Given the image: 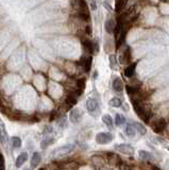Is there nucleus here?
<instances>
[{"instance_id": "39448f33", "label": "nucleus", "mask_w": 169, "mask_h": 170, "mask_svg": "<svg viewBox=\"0 0 169 170\" xmlns=\"http://www.w3.org/2000/svg\"><path fill=\"white\" fill-rule=\"evenodd\" d=\"M18 45H19V40H18V39H13L12 40H10L9 44L5 46V49L3 50V52H2L1 59L8 58V56H9L11 53L14 52L16 48L18 47Z\"/></svg>"}, {"instance_id": "4468645a", "label": "nucleus", "mask_w": 169, "mask_h": 170, "mask_svg": "<svg viewBox=\"0 0 169 170\" xmlns=\"http://www.w3.org/2000/svg\"><path fill=\"white\" fill-rule=\"evenodd\" d=\"M113 88H114L115 91H122L123 82L120 78H115V80L113 81Z\"/></svg>"}, {"instance_id": "cd10ccee", "label": "nucleus", "mask_w": 169, "mask_h": 170, "mask_svg": "<svg viewBox=\"0 0 169 170\" xmlns=\"http://www.w3.org/2000/svg\"><path fill=\"white\" fill-rule=\"evenodd\" d=\"M90 66H92V58H88V59H87V61L85 62V64H84L85 71H90Z\"/></svg>"}, {"instance_id": "a878e982", "label": "nucleus", "mask_w": 169, "mask_h": 170, "mask_svg": "<svg viewBox=\"0 0 169 170\" xmlns=\"http://www.w3.org/2000/svg\"><path fill=\"white\" fill-rule=\"evenodd\" d=\"M117 62H116V58L115 55H110V66H111L112 69H116L117 68Z\"/></svg>"}, {"instance_id": "f03ea898", "label": "nucleus", "mask_w": 169, "mask_h": 170, "mask_svg": "<svg viewBox=\"0 0 169 170\" xmlns=\"http://www.w3.org/2000/svg\"><path fill=\"white\" fill-rule=\"evenodd\" d=\"M132 103H133L134 111H135L136 114L139 116V118H141V120H144V121H148L149 113L147 112L146 109H145V105L141 103V99H133Z\"/></svg>"}, {"instance_id": "f3484780", "label": "nucleus", "mask_w": 169, "mask_h": 170, "mask_svg": "<svg viewBox=\"0 0 169 170\" xmlns=\"http://www.w3.org/2000/svg\"><path fill=\"white\" fill-rule=\"evenodd\" d=\"M138 155H139V158L143 161H149V160H152V158H153V155L146 150H141L138 152Z\"/></svg>"}, {"instance_id": "412c9836", "label": "nucleus", "mask_w": 169, "mask_h": 170, "mask_svg": "<svg viewBox=\"0 0 169 170\" xmlns=\"http://www.w3.org/2000/svg\"><path fill=\"white\" fill-rule=\"evenodd\" d=\"M11 142H12V146L14 149H19L21 147V139L18 136H13L11 138Z\"/></svg>"}, {"instance_id": "bb28decb", "label": "nucleus", "mask_w": 169, "mask_h": 170, "mask_svg": "<svg viewBox=\"0 0 169 170\" xmlns=\"http://www.w3.org/2000/svg\"><path fill=\"white\" fill-rule=\"evenodd\" d=\"M51 133H53V128L51 126H48L46 128L44 129V132H43V134H44L45 137H47L48 135H50Z\"/></svg>"}, {"instance_id": "7ed1b4c3", "label": "nucleus", "mask_w": 169, "mask_h": 170, "mask_svg": "<svg viewBox=\"0 0 169 170\" xmlns=\"http://www.w3.org/2000/svg\"><path fill=\"white\" fill-rule=\"evenodd\" d=\"M74 149V146L72 144H68V145H64L62 147L58 148V149L53 150L51 153V156L54 158H60V157H64V156L68 155L69 153H71Z\"/></svg>"}, {"instance_id": "4be33fe9", "label": "nucleus", "mask_w": 169, "mask_h": 170, "mask_svg": "<svg viewBox=\"0 0 169 170\" xmlns=\"http://www.w3.org/2000/svg\"><path fill=\"white\" fill-rule=\"evenodd\" d=\"M109 104L113 107H120L122 105V100L120 98H116V97H115V98H112L111 100H110Z\"/></svg>"}, {"instance_id": "b1692460", "label": "nucleus", "mask_w": 169, "mask_h": 170, "mask_svg": "<svg viewBox=\"0 0 169 170\" xmlns=\"http://www.w3.org/2000/svg\"><path fill=\"white\" fill-rule=\"evenodd\" d=\"M115 123H116L117 126H121L125 123V116L121 114H117L116 117H115Z\"/></svg>"}, {"instance_id": "5701e85b", "label": "nucleus", "mask_w": 169, "mask_h": 170, "mask_svg": "<svg viewBox=\"0 0 169 170\" xmlns=\"http://www.w3.org/2000/svg\"><path fill=\"white\" fill-rule=\"evenodd\" d=\"M7 137H8V133L5 131V128L3 125H0V142L4 144L5 140H7Z\"/></svg>"}, {"instance_id": "423d86ee", "label": "nucleus", "mask_w": 169, "mask_h": 170, "mask_svg": "<svg viewBox=\"0 0 169 170\" xmlns=\"http://www.w3.org/2000/svg\"><path fill=\"white\" fill-rule=\"evenodd\" d=\"M114 136L109 132H100L96 135V142L99 145H108L112 142Z\"/></svg>"}, {"instance_id": "473e14b6", "label": "nucleus", "mask_w": 169, "mask_h": 170, "mask_svg": "<svg viewBox=\"0 0 169 170\" xmlns=\"http://www.w3.org/2000/svg\"><path fill=\"white\" fill-rule=\"evenodd\" d=\"M3 1L5 2V3H8V2H11V1H13V0H3Z\"/></svg>"}, {"instance_id": "2eb2a0df", "label": "nucleus", "mask_w": 169, "mask_h": 170, "mask_svg": "<svg viewBox=\"0 0 169 170\" xmlns=\"http://www.w3.org/2000/svg\"><path fill=\"white\" fill-rule=\"evenodd\" d=\"M105 30L108 33H112V32L115 31V28H116V23H115L114 19H112V18H110L105 21Z\"/></svg>"}, {"instance_id": "dca6fc26", "label": "nucleus", "mask_w": 169, "mask_h": 170, "mask_svg": "<svg viewBox=\"0 0 169 170\" xmlns=\"http://www.w3.org/2000/svg\"><path fill=\"white\" fill-rule=\"evenodd\" d=\"M136 133H137V131H136V128L135 126H134V123H129V125L125 126V134H127V136L133 137L135 136Z\"/></svg>"}, {"instance_id": "0eeeda50", "label": "nucleus", "mask_w": 169, "mask_h": 170, "mask_svg": "<svg viewBox=\"0 0 169 170\" xmlns=\"http://www.w3.org/2000/svg\"><path fill=\"white\" fill-rule=\"evenodd\" d=\"M125 25H123V23L121 21V23L116 25V28H115V39H116L117 45H119L122 42V39H125Z\"/></svg>"}, {"instance_id": "393cba45", "label": "nucleus", "mask_w": 169, "mask_h": 170, "mask_svg": "<svg viewBox=\"0 0 169 170\" xmlns=\"http://www.w3.org/2000/svg\"><path fill=\"white\" fill-rule=\"evenodd\" d=\"M134 126H135L136 128V131H137V133H141V135H144V134H146V128L141 125V123H137V122H133Z\"/></svg>"}, {"instance_id": "2f4dec72", "label": "nucleus", "mask_w": 169, "mask_h": 170, "mask_svg": "<svg viewBox=\"0 0 169 170\" xmlns=\"http://www.w3.org/2000/svg\"><path fill=\"white\" fill-rule=\"evenodd\" d=\"M100 170H112L111 168H105V167H103V168H101Z\"/></svg>"}, {"instance_id": "72a5a7b5", "label": "nucleus", "mask_w": 169, "mask_h": 170, "mask_svg": "<svg viewBox=\"0 0 169 170\" xmlns=\"http://www.w3.org/2000/svg\"><path fill=\"white\" fill-rule=\"evenodd\" d=\"M25 170H29V169H25Z\"/></svg>"}, {"instance_id": "a211bd4d", "label": "nucleus", "mask_w": 169, "mask_h": 170, "mask_svg": "<svg viewBox=\"0 0 169 170\" xmlns=\"http://www.w3.org/2000/svg\"><path fill=\"white\" fill-rule=\"evenodd\" d=\"M135 67H136V64H135V63H133V64H131V65H129L127 68H125V77H128V78L132 77V75L135 74Z\"/></svg>"}, {"instance_id": "aec40b11", "label": "nucleus", "mask_w": 169, "mask_h": 170, "mask_svg": "<svg viewBox=\"0 0 169 170\" xmlns=\"http://www.w3.org/2000/svg\"><path fill=\"white\" fill-rule=\"evenodd\" d=\"M102 121L104 122V125L108 126V128L113 129V126H113V119L109 114H105V115L102 116Z\"/></svg>"}, {"instance_id": "9b49d317", "label": "nucleus", "mask_w": 169, "mask_h": 170, "mask_svg": "<svg viewBox=\"0 0 169 170\" xmlns=\"http://www.w3.org/2000/svg\"><path fill=\"white\" fill-rule=\"evenodd\" d=\"M166 126H167V123H166L165 119H157L156 121H154L153 126H152V130H153L155 133H162V132L165 131L166 129Z\"/></svg>"}, {"instance_id": "6e6552de", "label": "nucleus", "mask_w": 169, "mask_h": 170, "mask_svg": "<svg viewBox=\"0 0 169 170\" xmlns=\"http://www.w3.org/2000/svg\"><path fill=\"white\" fill-rule=\"evenodd\" d=\"M114 149L120 152L121 154H125V155H133L134 154V148L132 147L131 145H128V144H119V145H116L114 147Z\"/></svg>"}, {"instance_id": "1a4fd4ad", "label": "nucleus", "mask_w": 169, "mask_h": 170, "mask_svg": "<svg viewBox=\"0 0 169 170\" xmlns=\"http://www.w3.org/2000/svg\"><path fill=\"white\" fill-rule=\"evenodd\" d=\"M11 39V31L10 30H3L0 32V51L3 48H5V46L9 44Z\"/></svg>"}, {"instance_id": "c85d7f7f", "label": "nucleus", "mask_w": 169, "mask_h": 170, "mask_svg": "<svg viewBox=\"0 0 169 170\" xmlns=\"http://www.w3.org/2000/svg\"><path fill=\"white\" fill-rule=\"evenodd\" d=\"M122 7H123L122 0H116V10L118 12H120V10L122 9Z\"/></svg>"}, {"instance_id": "f8f14e48", "label": "nucleus", "mask_w": 169, "mask_h": 170, "mask_svg": "<svg viewBox=\"0 0 169 170\" xmlns=\"http://www.w3.org/2000/svg\"><path fill=\"white\" fill-rule=\"evenodd\" d=\"M42 162V156L38 152H34L31 158V167L32 168H35L39 165V163Z\"/></svg>"}, {"instance_id": "ddd939ff", "label": "nucleus", "mask_w": 169, "mask_h": 170, "mask_svg": "<svg viewBox=\"0 0 169 170\" xmlns=\"http://www.w3.org/2000/svg\"><path fill=\"white\" fill-rule=\"evenodd\" d=\"M27 160H28V153L27 152H23L21 154L18 155V157L16 158V162H15V166L16 167H20L23 164H25Z\"/></svg>"}, {"instance_id": "9d476101", "label": "nucleus", "mask_w": 169, "mask_h": 170, "mask_svg": "<svg viewBox=\"0 0 169 170\" xmlns=\"http://www.w3.org/2000/svg\"><path fill=\"white\" fill-rule=\"evenodd\" d=\"M69 120L71 123H79L82 120V113L79 109H72L69 113Z\"/></svg>"}, {"instance_id": "20e7f679", "label": "nucleus", "mask_w": 169, "mask_h": 170, "mask_svg": "<svg viewBox=\"0 0 169 170\" xmlns=\"http://www.w3.org/2000/svg\"><path fill=\"white\" fill-rule=\"evenodd\" d=\"M86 110L90 115L96 117L100 114V105L99 102L97 101V99L95 98H90L86 101Z\"/></svg>"}, {"instance_id": "7c9ffc66", "label": "nucleus", "mask_w": 169, "mask_h": 170, "mask_svg": "<svg viewBox=\"0 0 169 170\" xmlns=\"http://www.w3.org/2000/svg\"><path fill=\"white\" fill-rule=\"evenodd\" d=\"M92 9L95 11L97 9V4H96V0H92Z\"/></svg>"}, {"instance_id": "c756f323", "label": "nucleus", "mask_w": 169, "mask_h": 170, "mask_svg": "<svg viewBox=\"0 0 169 170\" xmlns=\"http://www.w3.org/2000/svg\"><path fill=\"white\" fill-rule=\"evenodd\" d=\"M119 168H120V170H133L132 169V167L131 166H129L128 164H120L119 165Z\"/></svg>"}, {"instance_id": "f257e3e1", "label": "nucleus", "mask_w": 169, "mask_h": 170, "mask_svg": "<svg viewBox=\"0 0 169 170\" xmlns=\"http://www.w3.org/2000/svg\"><path fill=\"white\" fill-rule=\"evenodd\" d=\"M23 60H25V48L20 47L19 49H17L13 52V54L9 61V64H8V67L10 69L18 68L23 64Z\"/></svg>"}, {"instance_id": "6ab92c4d", "label": "nucleus", "mask_w": 169, "mask_h": 170, "mask_svg": "<svg viewBox=\"0 0 169 170\" xmlns=\"http://www.w3.org/2000/svg\"><path fill=\"white\" fill-rule=\"evenodd\" d=\"M53 140H54L53 137H50V136L44 137V139H43L42 142H41V148H42V149H46L49 145L53 144Z\"/></svg>"}, {"instance_id": "f704fd0d", "label": "nucleus", "mask_w": 169, "mask_h": 170, "mask_svg": "<svg viewBox=\"0 0 169 170\" xmlns=\"http://www.w3.org/2000/svg\"><path fill=\"white\" fill-rule=\"evenodd\" d=\"M168 151H169V148H168Z\"/></svg>"}]
</instances>
